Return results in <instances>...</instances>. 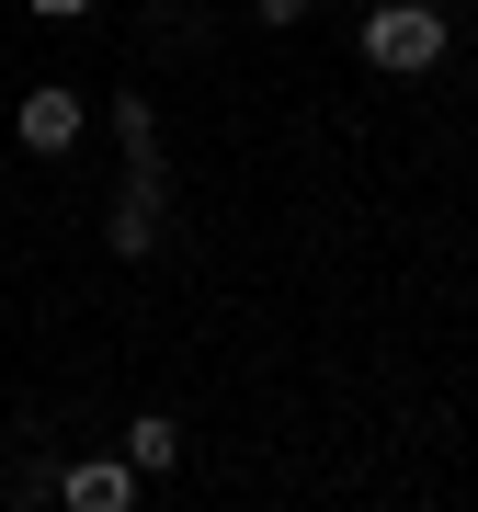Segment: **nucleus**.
<instances>
[{"label":"nucleus","mask_w":478,"mask_h":512,"mask_svg":"<svg viewBox=\"0 0 478 512\" xmlns=\"http://www.w3.org/2000/svg\"><path fill=\"white\" fill-rule=\"evenodd\" d=\"M365 57H376V69H433V57H444V12H410V0H399V12H376L365 23Z\"/></svg>","instance_id":"f257e3e1"},{"label":"nucleus","mask_w":478,"mask_h":512,"mask_svg":"<svg viewBox=\"0 0 478 512\" xmlns=\"http://www.w3.org/2000/svg\"><path fill=\"white\" fill-rule=\"evenodd\" d=\"M23 148L69 160V148H80V92H35V103H23Z\"/></svg>","instance_id":"f03ea898"},{"label":"nucleus","mask_w":478,"mask_h":512,"mask_svg":"<svg viewBox=\"0 0 478 512\" xmlns=\"http://www.w3.org/2000/svg\"><path fill=\"white\" fill-rule=\"evenodd\" d=\"M57 501H69V512H126V501H137V467H69Z\"/></svg>","instance_id":"7ed1b4c3"},{"label":"nucleus","mask_w":478,"mask_h":512,"mask_svg":"<svg viewBox=\"0 0 478 512\" xmlns=\"http://www.w3.org/2000/svg\"><path fill=\"white\" fill-rule=\"evenodd\" d=\"M171 456H183V433H171V421H160V410H148V421H137V433H126V467H137V478H160Z\"/></svg>","instance_id":"20e7f679"},{"label":"nucleus","mask_w":478,"mask_h":512,"mask_svg":"<svg viewBox=\"0 0 478 512\" xmlns=\"http://www.w3.org/2000/svg\"><path fill=\"white\" fill-rule=\"evenodd\" d=\"M251 12H262V23H308V0H251Z\"/></svg>","instance_id":"39448f33"},{"label":"nucleus","mask_w":478,"mask_h":512,"mask_svg":"<svg viewBox=\"0 0 478 512\" xmlns=\"http://www.w3.org/2000/svg\"><path fill=\"white\" fill-rule=\"evenodd\" d=\"M35 12H46V23H69V12H92V0H35Z\"/></svg>","instance_id":"423d86ee"}]
</instances>
